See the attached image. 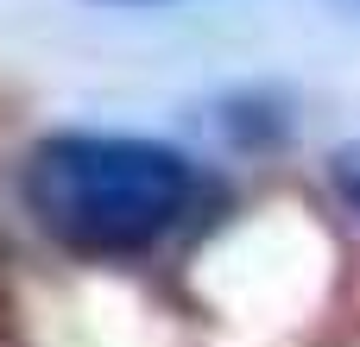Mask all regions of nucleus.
Instances as JSON below:
<instances>
[{
    "instance_id": "1",
    "label": "nucleus",
    "mask_w": 360,
    "mask_h": 347,
    "mask_svg": "<svg viewBox=\"0 0 360 347\" xmlns=\"http://www.w3.org/2000/svg\"><path fill=\"white\" fill-rule=\"evenodd\" d=\"M221 177L171 139L63 126L25 145L19 209L82 266H139L215 215Z\"/></svg>"
},
{
    "instance_id": "2",
    "label": "nucleus",
    "mask_w": 360,
    "mask_h": 347,
    "mask_svg": "<svg viewBox=\"0 0 360 347\" xmlns=\"http://www.w3.org/2000/svg\"><path fill=\"white\" fill-rule=\"evenodd\" d=\"M329 183H335V196L360 215V145H348V152L329 158Z\"/></svg>"
},
{
    "instance_id": "3",
    "label": "nucleus",
    "mask_w": 360,
    "mask_h": 347,
    "mask_svg": "<svg viewBox=\"0 0 360 347\" xmlns=\"http://www.w3.org/2000/svg\"><path fill=\"white\" fill-rule=\"evenodd\" d=\"M120 6H146V0H120Z\"/></svg>"
}]
</instances>
